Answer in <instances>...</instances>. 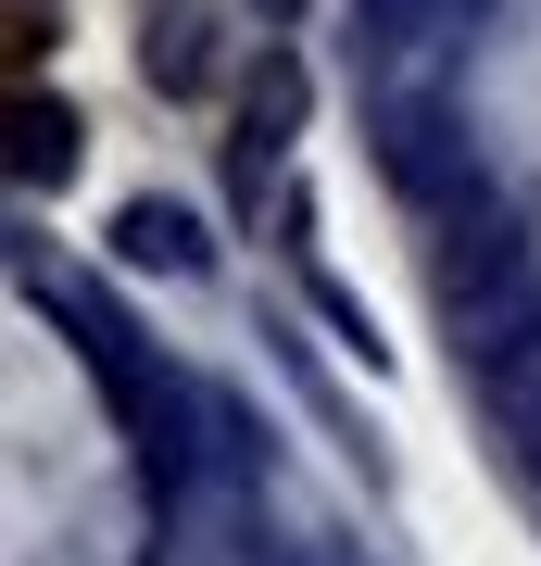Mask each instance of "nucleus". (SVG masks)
I'll list each match as a JSON object with an SVG mask.
<instances>
[{
  "label": "nucleus",
  "instance_id": "nucleus-1",
  "mask_svg": "<svg viewBox=\"0 0 541 566\" xmlns=\"http://www.w3.org/2000/svg\"><path fill=\"white\" fill-rule=\"evenodd\" d=\"M139 76L164 102L215 88V0H139Z\"/></svg>",
  "mask_w": 541,
  "mask_h": 566
},
{
  "label": "nucleus",
  "instance_id": "nucleus-2",
  "mask_svg": "<svg viewBox=\"0 0 541 566\" xmlns=\"http://www.w3.org/2000/svg\"><path fill=\"white\" fill-rule=\"evenodd\" d=\"M201 252H215V240H201V214H189V202H164V189L114 214V264H139V277H152V264H164V277H189Z\"/></svg>",
  "mask_w": 541,
  "mask_h": 566
},
{
  "label": "nucleus",
  "instance_id": "nucleus-3",
  "mask_svg": "<svg viewBox=\"0 0 541 566\" xmlns=\"http://www.w3.org/2000/svg\"><path fill=\"white\" fill-rule=\"evenodd\" d=\"M290 126H302V63L278 51V63L252 76V102H240V189H264V164L290 151Z\"/></svg>",
  "mask_w": 541,
  "mask_h": 566
},
{
  "label": "nucleus",
  "instance_id": "nucleus-4",
  "mask_svg": "<svg viewBox=\"0 0 541 566\" xmlns=\"http://www.w3.org/2000/svg\"><path fill=\"white\" fill-rule=\"evenodd\" d=\"M76 151H89L76 102H39V88H25V102H13V177H25V189H63V177H76Z\"/></svg>",
  "mask_w": 541,
  "mask_h": 566
},
{
  "label": "nucleus",
  "instance_id": "nucleus-5",
  "mask_svg": "<svg viewBox=\"0 0 541 566\" xmlns=\"http://www.w3.org/2000/svg\"><path fill=\"white\" fill-rule=\"evenodd\" d=\"M428 13H441V0H353V39H365V51H416Z\"/></svg>",
  "mask_w": 541,
  "mask_h": 566
},
{
  "label": "nucleus",
  "instance_id": "nucleus-6",
  "mask_svg": "<svg viewBox=\"0 0 541 566\" xmlns=\"http://www.w3.org/2000/svg\"><path fill=\"white\" fill-rule=\"evenodd\" d=\"M290 13H302V0H264V25H290Z\"/></svg>",
  "mask_w": 541,
  "mask_h": 566
}]
</instances>
